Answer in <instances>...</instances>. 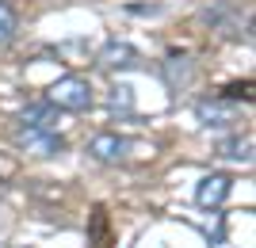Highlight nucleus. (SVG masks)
I'll return each mask as SVG.
<instances>
[{"mask_svg":"<svg viewBox=\"0 0 256 248\" xmlns=\"http://www.w3.org/2000/svg\"><path fill=\"white\" fill-rule=\"evenodd\" d=\"M195 119L203 122L206 130H230V126H237L241 111L230 99H199L195 103Z\"/></svg>","mask_w":256,"mask_h":248,"instance_id":"7ed1b4c3","label":"nucleus"},{"mask_svg":"<svg viewBox=\"0 0 256 248\" xmlns=\"http://www.w3.org/2000/svg\"><path fill=\"white\" fill-rule=\"evenodd\" d=\"M218 157H226V161H237V164H252V138H241V134H234V138L218 141Z\"/></svg>","mask_w":256,"mask_h":248,"instance_id":"6e6552de","label":"nucleus"},{"mask_svg":"<svg viewBox=\"0 0 256 248\" xmlns=\"http://www.w3.org/2000/svg\"><path fill=\"white\" fill-rule=\"evenodd\" d=\"M20 122H27V126H42V130H58V122H62V111L54 107L50 99H42V103H31V107H23Z\"/></svg>","mask_w":256,"mask_h":248,"instance_id":"0eeeda50","label":"nucleus"},{"mask_svg":"<svg viewBox=\"0 0 256 248\" xmlns=\"http://www.w3.org/2000/svg\"><path fill=\"white\" fill-rule=\"evenodd\" d=\"M126 149H130V141H126V138H118V134H96V138L88 141V153H92L100 164H115V161H122V157H126Z\"/></svg>","mask_w":256,"mask_h":248,"instance_id":"39448f33","label":"nucleus"},{"mask_svg":"<svg viewBox=\"0 0 256 248\" xmlns=\"http://www.w3.org/2000/svg\"><path fill=\"white\" fill-rule=\"evenodd\" d=\"M100 69H107V73H115V69H134V65L142 61L138 57V50L130 42H107L104 50H100Z\"/></svg>","mask_w":256,"mask_h":248,"instance_id":"423d86ee","label":"nucleus"},{"mask_svg":"<svg viewBox=\"0 0 256 248\" xmlns=\"http://www.w3.org/2000/svg\"><path fill=\"white\" fill-rule=\"evenodd\" d=\"M111 107H130V88L126 84L111 88Z\"/></svg>","mask_w":256,"mask_h":248,"instance_id":"9d476101","label":"nucleus"},{"mask_svg":"<svg viewBox=\"0 0 256 248\" xmlns=\"http://www.w3.org/2000/svg\"><path fill=\"white\" fill-rule=\"evenodd\" d=\"M46 99L58 111H88L96 96H92V84H88L84 76H58L46 88Z\"/></svg>","mask_w":256,"mask_h":248,"instance_id":"f257e3e1","label":"nucleus"},{"mask_svg":"<svg viewBox=\"0 0 256 248\" xmlns=\"http://www.w3.org/2000/svg\"><path fill=\"white\" fill-rule=\"evenodd\" d=\"M12 141H16V149L31 153V157H58V153H65V138L58 134V130L27 126V122H20V126H16Z\"/></svg>","mask_w":256,"mask_h":248,"instance_id":"f03ea898","label":"nucleus"},{"mask_svg":"<svg viewBox=\"0 0 256 248\" xmlns=\"http://www.w3.org/2000/svg\"><path fill=\"white\" fill-rule=\"evenodd\" d=\"M230 191H234V176L210 172V176L199 180V187H195V203L203 206V210H218V206L230 199Z\"/></svg>","mask_w":256,"mask_h":248,"instance_id":"20e7f679","label":"nucleus"},{"mask_svg":"<svg viewBox=\"0 0 256 248\" xmlns=\"http://www.w3.org/2000/svg\"><path fill=\"white\" fill-rule=\"evenodd\" d=\"M16 31H20V15H16L4 0H0V46L12 42V38H16Z\"/></svg>","mask_w":256,"mask_h":248,"instance_id":"1a4fd4ad","label":"nucleus"}]
</instances>
